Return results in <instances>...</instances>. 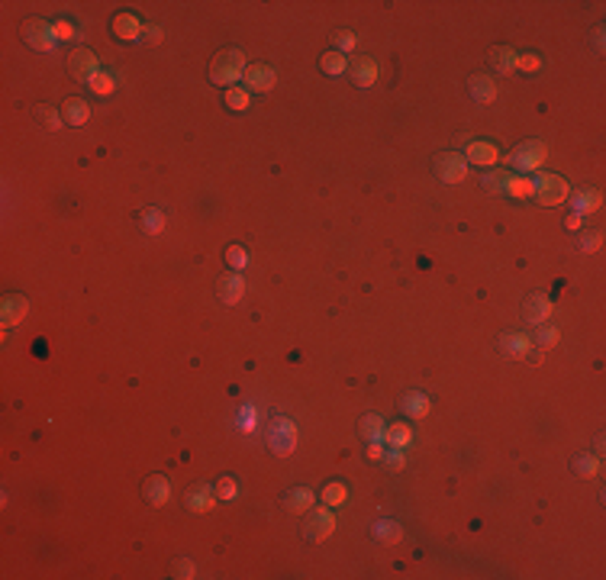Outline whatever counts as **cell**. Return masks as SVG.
<instances>
[{"mask_svg":"<svg viewBox=\"0 0 606 580\" xmlns=\"http://www.w3.org/2000/svg\"><path fill=\"white\" fill-rule=\"evenodd\" d=\"M400 410H403V416H407V419H422V416L432 410V403H429V397H426V393L413 390V393H407V397L400 400Z\"/></svg>","mask_w":606,"mask_h":580,"instance_id":"obj_18","label":"cell"},{"mask_svg":"<svg viewBox=\"0 0 606 580\" xmlns=\"http://www.w3.org/2000/svg\"><path fill=\"white\" fill-rule=\"evenodd\" d=\"M432 168H436V178L442 181V184H461V181L467 178V161H465V155H458V152H442V155H436Z\"/></svg>","mask_w":606,"mask_h":580,"instance_id":"obj_5","label":"cell"},{"mask_svg":"<svg viewBox=\"0 0 606 580\" xmlns=\"http://www.w3.org/2000/svg\"><path fill=\"white\" fill-rule=\"evenodd\" d=\"M36 120L42 123L46 129H52V132H55L58 126H62V116H58V113L52 110V107H46V103H42V107H36Z\"/></svg>","mask_w":606,"mask_h":580,"instance_id":"obj_36","label":"cell"},{"mask_svg":"<svg viewBox=\"0 0 606 580\" xmlns=\"http://www.w3.org/2000/svg\"><path fill=\"white\" fill-rule=\"evenodd\" d=\"M535 342H539L542 348H551L555 342H558V329H555V326H542L539 336H535Z\"/></svg>","mask_w":606,"mask_h":580,"instance_id":"obj_41","label":"cell"},{"mask_svg":"<svg viewBox=\"0 0 606 580\" xmlns=\"http://www.w3.org/2000/svg\"><path fill=\"white\" fill-rule=\"evenodd\" d=\"M313 503H317V496H313V490H307V487H294V490L284 496V506H287L290 513H297V516L310 513Z\"/></svg>","mask_w":606,"mask_h":580,"instance_id":"obj_19","label":"cell"},{"mask_svg":"<svg viewBox=\"0 0 606 580\" xmlns=\"http://www.w3.org/2000/svg\"><path fill=\"white\" fill-rule=\"evenodd\" d=\"M235 493H239V484L233 478H223L216 484V500H235Z\"/></svg>","mask_w":606,"mask_h":580,"instance_id":"obj_40","label":"cell"},{"mask_svg":"<svg viewBox=\"0 0 606 580\" xmlns=\"http://www.w3.org/2000/svg\"><path fill=\"white\" fill-rule=\"evenodd\" d=\"M384 419L377 416V413H368L362 419V426H358V432H362V439H368V442H384Z\"/></svg>","mask_w":606,"mask_h":580,"instance_id":"obj_25","label":"cell"},{"mask_svg":"<svg viewBox=\"0 0 606 580\" xmlns=\"http://www.w3.org/2000/svg\"><path fill=\"white\" fill-rule=\"evenodd\" d=\"M545 155H549L545 142H539V139H526L522 145H516V149L510 152V165H513L516 171H535V168H542Z\"/></svg>","mask_w":606,"mask_h":580,"instance_id":"obj_4","label":"cell"},{"mask_svg":"<svg viewBox=\"0 0 606 580\" xmlns=\"http://www.w3.org/2000/svg\"><path fill=\"white\" fill-rule=\"evenodd\" d=\"M374 538H381V542H387V545H393V542H400L403 538V529H400V523H393V519H381V523H374Z\"/></svg>","mask_w":606,"mask_h":580,"instance_id":"obj_27","label":"cell"},{"mask_svg":"<svg viewBox=\"0 0 606 580\" xmlns=\"http://www.w3.org/2000/svg\"><path fill=\"white\" fill-rule=\"evenodd\" d=\"M23 39H26V46H33L36 52H52L55 48V33H52V23H46V19H26L23 23Z\"/></svg>","mask_w":606,"mask_h":580,"instance_id":"obj_6","label":"cell"},{"mask_svg":"<svg viewBox=\"0 0 606 580\" xmlns=\"http://www.w3.org/2000/svg\"><path fill=\"white\" fill-rule=\"evenodd\" d=\"M500 352L506 358H526L532 352V338L522 332H506V336H500Z\"/></svg>","mask_w":606,"mask_h":580,"instance_id":"obj_14","label":"cell"},{"mask_svg":"<svg viewBox=\"0 0 606 580\" xmlns=\"http://www.w3.org/2000/svg\"><path fill=\"white\" fill-rule=\"evenodd\" d=\"M600 242H603V235H600V233H590V235H584V239H580V248H584V252H597Z\"/></svg>","mask_w":606,"mask_h":580,"instance_id":"obj_45","label":"cell"},{"mask_svg":"<svg viewBox=\"0 0 606 580\" xmlns=\"http://www.w3.org/2000/svg\"><path fill=\"white\" fill-rule=\"evenodd\" d=\"M522 316L529 319V323H545V319L551 316V300L545 297V293H529L526 297V303H522Z\"/></svg>","mask_w":606,"mask_h":580,"instance_id":"obj_13","label":"cell"},{"mask_svg":"<svg viewBox=\"0 0 606 580\" xmlns=\"http://www.w3.org/2000/svg\"><path fill=\"white\" fill-rule=\"evenodd\" d=\"M471 97H474L477 103H490L497 97V84L484 75H474L471 78Z\"/></svg>","mask_w":606,"mask_h":580,"instance_id":"obj_26","label":"cell"},{"mask_svg":"<svg viewBox=\"0 0 606 580\" xmlns=\"http://www.w3.org/2000/svg\"><path fill=\"white\" fill-rule=\"evenodd\" d=\"M245 55L239 52V48H226V52H220V55L213 58V65H210V81L220 87H235V81L239 78H245Z\"/></svg>","mask_w":606,"mask_h":580,"instance_id":"obj_1","label":"cell"},{"mask_svg":"<svg viewBox=\"0 0 606 580\" xmlns=\"http://www.w3.org/2000/svg\"><path fill=\"white\" fill-rule=\"evenodd\" d=\"M532 197H535L542 206H558L571 197L568 181L561 178V174H535V181H532Z\"/></svg>","mask_w":606,"mask_h":580,"instance_id":"obj_2","label":"cell"},{"mask_svg":"<svg viewBox=\"0 0 606 580\" xmlns=\"http://www.w3.org/2000/svg\"><path fill=\"white\" fill-rule=\"evenodd\" d=\"M52 33H55L58 42H71V39H78L75 23H68V19H55V23H52Z\"/></svg>","mask_w":606,"mask_h":580,"instance_id":"obj_38","label":"cell"},{"mask_svg":"<svg viewBox=\"0 0 606 580\" xmlns=\"http://www.w3.org/2000/svg\"><path fill=\"white\" fill-rule=\"evenodd\" d=\"M497 184H506L503 174H497V171H490V174H484V188H497Z\"/></svg>","mask_w":606,"mask_h":580,"instance_id":"obj_47","label":"cell"},{"mask_svg":"<svg viewBox=\"0 0 606 580\" xmlns=\"http://www.w3.org/2000/svg\"><path fill=\"white\" fill-rule=\"evenodd\" d=\"M600 203H603V194H600V190H578V194L571 197V206H574L578 216L600 210Z\"/></svg>","mask_w":606,"mask_h":580,"instance_id":"obj_22","label":"cell"},{"mask_svg":"<svg viewBox=\"0 0 606 580\" xmlns=\"http://www.w3.org/2000/svg\"><path fill=\"white\" fill-rule=\"evenodd\" d=\"M506 194L510 197H532V181L526 178H506Z\"/></svg>","mask_w":606,"mask_h":580,"instance_id":"obj_37","label":"cell"},{"mask_svg":"<svg viewBox=\"0 0 606 580\" xmlns=\"http://www.w3.org/2000/svg\"><path fill=\"white\" fill-rule=\"evenodd\" d=\"M368 458H371V461L384 458V448H381V442H371V448H368Z\"/></svg>","mask_w":606,"mask_h":580,"instance_id":"obj_48","label":"cell"},{"mask_svg":"<svg viewBox=\"0 0 606 580\" xmlns=\"http://www.w3.org/2000/svg\"><path fill=\"white\" fill-rule=\"evenodd\" d=\"M62 120L71 123V126H84V123L91 120V107H87V100H81V97H68L65 107H62Z\"/></svg>","mask_w":606,"mask_h":580,"instance_id":"obj_20","label":"cell"},{"mask_svg":"<svg viewBox=\"0 0 606 580\" xmlns=\"http://www.w3.org/2000/svg\"><path fill=\"white\" fill-rule=\"evenodd\" d=\"M142 229L149 235H159L161 229H165V213H161V210H145V213H142Z\"/></svg>","mask_w":606,"mask_h":580,"instance_id":"obj_32","label":"cell"},{"mask_svg":"<svg viewBox=\"0 0 606 580\" xmlns=\"http://www.w3.org/2000/svg\"><path fill=\"white\" fill-rule=\"evenodd\" d=\"M26 313H29V303H26V297H19V293H7L3 303H0V323H3V329L19 326V323L26 319Z\"/></svg>","mask_w":606,"mask_h":580,"instance_id":"obj_10","label":"cell"},{"mask_svg":"<svg viewBox=\"0 0 606 580\" xmlns=\"http://www.w3.org/2000/svg\"><path fill=\"white\" fill-rule=\"evenodd\" d=\"M226 103H229V110H249L252 94H249L245 87H229V91H226Z\"/></svg>","mask_w":606,"mask_h":580,"instance_id":"obj_30","label":"cell"},{"mask_svg":"<svg viewBox=\"0 0 606 580\" xmlns=\"http://www.w3.org/2000/svg\"><path fill=\"white\" fill-rule=\"evenodd\" d=\"M600 471V461L594 458V455H580V458H574V474H580V478H594Z\"/></svg>","mask_w":606,"mask_h":580,"instance_id":"obj_34","label":"cell"},{"mask_svg":"<svg viewBox=\"0 0 606 580\" xmlns=\"http://www.w3.org/2000/svg\"><path fill=\"white\" fill-rule=\"evenodd\" d=\"M68 68H71V75L78 81H91L93 75H100V62H97V55L91 48H75L71 58H68Z\"/></svg>","mask_w":606,"mask_h":580,"instance_id":"obj_9","label":"cell"},{"mask_svg":"<svg viewBox=\"0 0 606 580\" xmlns=\"http://www.w3.org/2000/svg\"><path fill=\"white\" fill-rule=\"evenodd\" d=\"M245 293V281H242V274L235 271V274H223L220 278V284H216V297L223 300L226 307H233V303H239Z\"/></svg>","mask_w":606,"mask_h":580,"instance_id":"obj_11","label":"cell"},{"mask_svg":"<svg viewBox=\"0 0 606 580\" xmlns=\"http://www.w3.org/2000/svg\"><path fill=\"white\" fill-rule=\"evenodd\" d=\"M226 264H233V271H242L245 264H249V252H245L242 245H229L226 248Z\"/></svg>","mask_w":606,"mask_h":580,"instance_id":"obj_35","label":"cell"},{"mask_svg":"<svg viewBox=\"0 0 606 580\" xmlns=\"http://www.w3.org/2000/svg\"><path fill=\"white\" fill-rule=\"evenodd\" d=\"M542 58L539 55H516V68H522V71H539Z\"/></svg>","mask_w":606,"mask_h":580,"instance_id":"obj_43","label":"cell"},{"mask_svg":"<svg viewBox=\"0 0 606 580\" xmlns=\"http://www.w3.org/2000/svg\"><path fill=\"white\" fill-rule=\"evenodd\" d=\"M171 574H175L177 580H190L197 574V568H194V561H190V558H177V561L171 564Z\"/></svg>","mask_w":606,"mask_h":580,"instance_id":"obj_39","label":"cell"},{"mask_svg":"<svg viewBox=\"0 0 606 580\" xmlns=\"http://www.w3.org/2000/svg\"><path fill=\"white\" fill-rule=\"evenodd\" d=\"M377 75H381V68H377V62L368 55L355 58L352 62V84L355 87H371L374 81H377Z\"/></svg>","mask_w":606,"mask_h":580,"instance_id":"obj_12","label":"cell"},{"mask_svg":"<svg viewBox=\"0 0 606 580\" xmlns=\"http://www.w3.org/2000/svg\"><path fill=\"white\" fill-rule=\"evenodd\" d=\"M319 68L326 71V75H346V68H348V58L342 55V52H326V55L319 58Z\"/></svg>","mask_w":606,"mask_h":580,"instance_id":"obj_28","label":"cell"},{"mask_svg":"<svg viewBox=\"0 0 606 580\" xmlns=\"http://www.w3.org/2000/svg\"><path fill=\"white\" fill-rule=\"evenodd\" d=\"M355 42H358V39H355V33H339V36H336V46H339V52H342V55H346V52H352Z\"/></svg>","mask_w":606,"mask_h":580,"instance_id":"obj_44","label":"cell"},{"mask_svg":"<svg viewBox=\"0 0 606 580\" xmlns=\"http://www.w3.org/2000/svg\"><path fill=\"white\" fill-rule=\"evenodd\" d=\"M113 33H116V39H123V42H132V39H139L142 26L132 13H120V17L113 19Z\"/></svg>","mask_w":606,"mask_h":580,"instance_id":"obj_21","label":"cell"},{"mask_svg":"<svg viewBox=\"0 0 606 580\" xmlns=\"http://www.w3.org/2000/svg\"><path fill=\"white\" fill-rule=\"evenodd\" d=\"M87 87H91L97 97H107L113 94V87H116V81H113V75H107V71H100V75H93L91 81H87Z\"/></svg>","mask_w":606,"mask_h":580,"instance_id":"obj_31","label":"cell"},{"mask_svg":"<svg viewBox=\"0 0 606 580\" xmlns=\"http://www.w3.org/2000/svg\"><path fill=\"white\" fill-rule=\"evenodd\" d=\"M268 448L274 451V455H280V458L297 448V426H294L287 416H278V419L271 422V429H268Z\"/></svg>","mask_w":606,"mask_h":580,"instance_id":"obj_3","label":"cell"},{"mask_svg":"<svg viewBox=\"0 0 606 580\" xmlns=\"http://www.w3.org/2000/svg\"><path fill=\"white\" fill-rule=\"evenodd\" d=\"M216 503V490H210L206 484H194L187 490V509L190 513H206Z\"/></svg>","mask_w":606,"mask_h":580,"instance_id":"obj_17","label":"cell"},{"mask_svg":"<svg viewBox=\"0 0 606 580\" xmlns=\"http://www.w3.org/2000/svg\"><path fill=\"white\" fill-rule=\"evenodd\" d=\"M384 461H387L391 471H400L407 464V455H403V448H391V451H384Z\"/></svg>","mask_w":606,"mask_h":580,"instance_id":"obj_42","label":"cell"},{"mask_svg":"<svg viewBox=\"0 0 606 580\" xmlns=\"http://www.w3.org/2000/svg\"><path fill=\"white\" fill-rule=\"evenodd\" d=\"M303 532H307L310 542H326L329 535L336 532V516L329 513V506H323V509H310L307 523H303Z\"/></svg>","mask_w":606,"mask_h":580,"instance_id":"obj_7","label":"cell"},{"mask_svg":"<svg viewBox=\"0 0 606 580\" xmlns=\"http://www.w3.org/2000/svg\"><path fill=\"white\" fill-rule=\"evenodd\" d=\"M384 442H387L391 448H407V445L413 442V429L407 426V422H393V426L384 429Z\"/></svg>","mask_w":606,"mask_h":580,"instance_id":"obj_23","label":"cell"},{"mask_svg":"<svg viewBox=\"0 0 606 580\" xmlns=\"http://www.w3.org/2000/svg\"><path fill=\"white\" fill-rule=\"evenodd\" d=\"M346 496H348V490H346V484H339V480H332V484H326L323 487V493H319V500L326 506H342L346 503Z\"/></svg>","mask_w":606,"mask_h":580,"instance_id":"obj_29","label":"cell"},{"mask_svg":"<svg viewBox=\"0 0 606 580\" xmlns=\"http://www.w3.org/2000/svg\"><path fill=\"white\" fill-rule=\"evenodd\" d=\"M465 161L471 165H481V168H490V165H497V145L494 142H471L465 152Z\"/></svg>","mask_w":606,"mask_h":580,"instance_id":"obj_16","label":"cell"},{"mask_svg":"<svg viewBox=\"0 0 606 580\" xmlns=\"http://www.w3.org/2000/svg\"><path fill=\"white\" fill-rule=\"evenodd\" d=\"M142 493H145V500H149L152 506H161V503H168V496H171V484L168 478H161V474H152L145 484H142Z\"/></svg>","mask_w":606,"mask_h":580,"instance_id":"obj_15","label":"cell"},{"mask_svg":"<svg viewBox=\"0 0 606 580\" xmlns=\"http://www.w3.org/2000/svg\"><path fill=\"white\" fill-rule=\"evenodd\" d=\"M490 65H494L497 75H510L516 68V52L513 48H503V46L490 48Z\"/></svg>","mask_w":606,"mask_h":580,"instance_id":"obj_24","label":"cell"},{"mask_svg":"<svg viewBox=\"0 0 606 580\" xmlns=\"http://www.w3.org/2000/svg\"><path fill=\"white\" fill-rule=\"evenodd\" d=\"M142 33H145V42H152V46H155V42H161V26H145Z\"/></svg>","mask_w":606,"mask_h":580,"instance_id":"obj_46","label":"cell"},{"mask_svg":"<svg viewBox=\"0 0 606 580\" xmlns=\"http://www.w3.org/2000/svg\"><path fill=\"white\" fill-rule=\"evenodd\" d=\"M239 429H242V432H255V429H258V410H255L252 403L239 406Z\"/></svg>","mask_w":606,"mask_h":580,"instance_id":"obj_33","label":"cell"},{"mask_svg":"<svg viewBox=\"0 0 606 580\" xmlns=\"http://www.w3.org/2000/svg\"><path fill=\"white\" fill-rule=\"evenodd\" d=\"M568 229H580V216H578V213L568 216Z\"/></svg>","mask_w":606,"mask_h":580,"instance_id":"obj_49","label":"cell"},{"mask_svg":"<svg viewBox=\"0 0 606 580\" xmlns=\"http://www.w3.org/2000/svg\"><path fill=\"white\" fill-rule=\"evenodd\" d=\"M278 84V71L271 65H249L245 68V91L249 94H268Z\"/></svg>","mask_w":606,"mask_h":580,"instance_id":"obj_8","label":"cell"}]
</instances>
